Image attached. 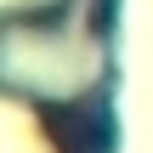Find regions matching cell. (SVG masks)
Listing matches in <instances>:
<instances>
[{
  "instance_id": "6da1fadb",
  "label": "cell",
  "mask_w": 153,
  "mask_h": 153,
  "mask_svg": "<svg viewBox=\"0 0 153 153\" xmlns=\"http://www.w3.org/2000/svg\"><path fill=\"white\" fill-rule=\"evenodd\" d=\"M40 125L51 131L57 153H97V136H102V125H97V114L85 102H45Z\"/></svg>"
}]
</instances>
